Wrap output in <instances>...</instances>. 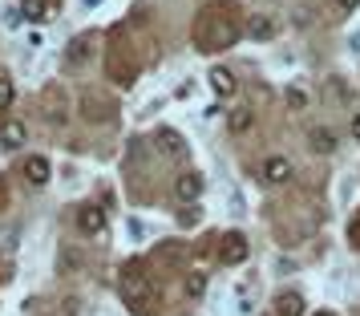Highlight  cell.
Listing matches in <instances>:
<instances>
[{"instance_id":"15","label":"cell","mask_w":360,"mask_h":316,"mask_svg":"<svg viewBox=\"0 0 360 316\" xmlns=\"http://www.w3.org/2000/svg\"><path fill=\"white\" fill-rule=\"evenodd\" d=\"M308 142L316 154H332L336 150V134L328 130V126H316V130H308Z\"/></svg>"},{"instance_id":"4","label":"cell","mask_w":360,"mask_h":316,"mask_svg":"<svg viewBox=\"0 0 360 316\" xmlns=\"http://www.w3.org/2000/svg\"><path fill=\"white\" fill-rule=\"evenodd\" d=\"M77 227H82V235H101L105 232V211H101L98 203L77 207Z\"/></svg>"},{"instance_id":"20","label":"cell","mask_w":360,"mask_h":316,"mask_svg":"<svg viewBox=\"0 0 360 316\" xmlns=\"http://www.w3.org/2000/svg\"><path fill=\"white\" fill-rule=\"evenodd\" d=\"M85 118H110V101H101V98H85Z\"/></svg>"},{"instance_id":"13","label":"cell","mask_w":360,"mask_h":316,"mask_svg":"<svg viewBox=\"0 0 360 316\" xmlns=\"http://www.w3.org/2000/svg\"><path fill=\"white\" fill-rule=\"evenodd\" d=\"M154 142H158V150H166L170 158H182V154H186V142H182L179 130H158V138H154Z\"/></svg>"},{"instance_id":"21","label":"cell","mask_w":360,"mask_h":316,"mask_svg":"<svg viewBox=\"0 0 360 316\" xmlns=\"http://www.w3.org/2000/svg\"><path fill=\"white\" fill-rule=\"evenodd\" d=\"M8 106H13V82L0 73V110H8Z\"/></svg>"},{"instance_id":"7","label":"cell","mask_w":360,"mask_h":316,"mask_svg":"<svg viewBox=\"0 0 360 316\" xmlns=\"http://www.w3.org/2000/svg\"><path fill=\"white\" fill-rule=\"evenodd\" d=\"M186 255H191V248H186L182 239H162V244L154 248V260H158V264H186Z\"/></svg>"},{"instance_id":"24","label":"cell","mask_w":360,"mask_h":316,"mask_svg":"<svg viewBox=\"0 0 360 316\" xmlns=\"http://www.w3.org/2000/svg\"><path fill=\"white\" fill-rule=\"evenodd\" d=\"M77 264H82V255H77V251H61V272H73Z\"/></svg>"},{"instance_id":"27","label":"cell","mask_w":360,"mask_h":316,"mask_svg":"<svg viewBox=\"0 0 360 316\" xmlns=\"http://www.w3.org/2000/svg\"><path fill=\"white\" fill-rule=\"evenodd\" d=\"M352 138H356V142H360V114L352 118Z\"/></svg>"},{"instance_id":"12","label":"cell","mask_w":360,"mask_h":316,"mask_svg":"<svg viewBox=\"0 0 360 316\" xmlns=\"http://www.w3.org/2000/svg\"><path fill=\"white\" fill-rule=\"evenodd\" d=\"M211 89L214 94H219V98H231V94H235V89H239V82H235V73H231V69H211Z\"/></svg>"},{"instance_id":"6","label":"cell","mask_w":360,"mask_h":316,"mask_svg":"<svg viewBox=\"0 0 360 316\" xmlns=\"http://www.w3.org/2000/svg\"><path fill=\"white\" fill-rule=\"evenodd\" d=\"M25 179H29L33 187H45L53 179L49 158H45V154H29V158H25Z\"/></svg>"},{"instance_id":"14","label":"cell","mask_w":360,"mask_h":316,"mask_svg":"<svg viewBox=\"0 0 360 316\" xmlns=\"http://www.w3.org/2000/svg\"><path fill=\"white\" fill-rule=\"evenodd\" d=\"M276 316H304V296H300V292H279Z\"/></svg>"},{"instance_id":"10","label":"cell","mask_w":360,"mask_h":316,"mask_svg":"<svg viewBox=\"0 0 360 316\" xmlns=\"http://www.w3.org/2000/svg\"><path fill=\"white\" fill-rule=\"evenodd\" d=\"M20 13L33 20V25H45V20L57 17V4L53 0H20Z\"/></svg>"},{"instance_id":"22","label":"cell","mask_w":360,"mask_h":316,"mask_svg":"<svg viewBox=\"0 0 360 316\" xmlns=\"http://www.w3.org/2000/svg\"><path fill=\"white\" fill-rule=\"evenodd\" d=\"M348 244L360 251V207H356V215H352V223H348Z\"/></svg>"},{"instance_id":"26","label":"cell","mask_w":360,"mask_h":316,"mask_svg":"<svg viewBox=\"0 0 360 316\" xmlns=\"http://www.w3.org/2000/svg\"><path fill=\"white\" fill-rule=\"evenodd\" d=\"M336 4H340L344 13H356V8H360V0H336Z\"/></svg>"},{"instance_id":"8","label":"cell","mask_w":360,"mask_h":316,"mask_svg":"<svg viewBox=\"0 0 360 316\" xmlns=\"http://www.w3.org/2000/svg\"><path fill=\"white\" fill-rule=\"evenodd\" d=\"M25 138H29L25 122H17V118L0 122V146H4V150H20V146H25Z\"/></svg>"},{"instance_id":"5","label":"cell","mask_w":360,"mask_h":316,"mask_svg":"<svg viewBox=\"0 0 360 316\" xmlns=\"http://www.w3.org/2000/svg\"><path fill=\"white\" fill-rule=\"evenodd\" d=\"M174 195H179L182 203H195L198 195H202V175H198V170H182L179 179H174Z\"/></svg>"},{"instance_id":"9","label":"cell","mask_w":360,"mask_h":316,"mask_svg":"<svg viewBox=\"0 0 360 316\" xmlns=\"http://www.w3.org/2000/svg\"><path fill=\"white\" fill-rule=\"evenodd\" d=\"M110 77H114L117 85H134V77H138V61H122V53L110 49Z\"/></svg>"},{"instance_id":"23","label":"cell","mask_w":360,"mask_h":316,"mask_svg":"<svg viewBox=\"0 0 360 316\" xmlns=\"http://www.w3.org/2000/svg\"><path fill=\"white\" fill-rule=\"evenodd\" d=\"M288 106H292V110H304V106H308V94H304V89H288Z\"/></svg>"},{"instance_id":"29","label":"cell","mask_w":360,"mask_h":316,"mask_svg":"<svg viewBox=\"0 0 360 316\" xmlns=\"http://www.w3.org/2000/svg\"><path fill=\"white\" fill-rule=\"evenodd\" d=\"M311 316H336V312H311Z\"/></svg>"},{"instance_id":"28","label":"cell","mask_w":360,"mask_h":316,"mask_svg":"<svg viewBox=\"0 0 360 316\" xmlns=\"http://www.w3.org/2000/svg\"><path fill=\"white\" fill-rule=\"evenodd\" d=\"M82 4H85V8H94V4H101V0H82Z\"/></svg>"},{"instance_id":"11","label":"cell","mask_w":360,"mask_h":316,"mask_svg":"<svg viewBox=\"0 0 360 316\" xmlns=\"http://www.w3.org/2000/svg\"><path fill=\"white\" fill-rule=\"evenodd\" d=\"M263 179H267L271 187L288 183V179H292V163H288V158H279V154H271V158L263 163Z\"/></svg>"},{"instance_id":"17","label":"cell","mask_w":360,"mask_h":316,"mask_svg":"<svg viewBox=\"0 0 360 316\" xmlns=\"http://www.w3.org/2000/svg\"><path fill=\"white\" fill-rule=\"evenodd\" d=\"M89 53H94V41H89V37H73V41H69V65H85Z\"/></svg>"},{"instance_id":"3","label":"cell","mask_w":360,"mask_h":316,"mask_svg":"<svg viewBox=\"0 0 360 316\" xmlns=\"http://www.w3.org/2000/svg\"><path fill=\"white\" fill-rule=\"evenodd\" d=\"M247 251H251V244H247L243 232H227L223 239H219V260H223V264H231V267L243 264Z\"/></svg>"},{"instance_id":"18","label":"cell","mask_w":360,"mask_h":316,"mask_svg":"<svg viewBox=\"0 0 360 316\" xmlns=\"http://www.w3.org/2000/svg\"><path fill=\"white\" fill-rule=\"evenodd\" d=\"M251 122H255V114H251L247 106H239V110H231V114H227V130L231 134H247V130H251Z\"/></svg>"},{"instance_id":"19","label":"cell","mask_w":360,"mask_h":316,"mask_svg":"<svg viewBox=\"0 0 360 316\" xmlns=\"http://www.w3.org/2000/svg\"><path fill=\"white\" fill-rule=\"evenodd\" d=\"M182 288H186V296H191V300H198L202 292H207V276H202V272H191Z\"/></svg>"},{"instance_id":"1","label":"cell","mask_w":360,"mask_h":316,"mask_svg":"<svg viewBox=\"0 0 360 316\" xmlns=\"http://www.w3.org/2000/svg\"><path fill=\"white\" fill-rule=\"evenodd\" d=\"M243 33H247V25L239 20V8L235 4H207L195 17V29H191V37H195V45L202 53L231 49Z\"/></svg>"},{"instance_id":"25","label":"cell","mask_w":360,"mask_h":316,"mask_svg":"<svg viewBox=\"0 0 360 316\" xmlns=\"http://www.w3.org/2000/svg\"><path fill=\"white\" fill-rule=\"evenodd\" d=\"M61 316H77V300H73V296L65 300V308H61Z\"/></svg>"},{"instance_id":"2","label":"cell","mask_w":360,"mask_h":316,"mask_svg":"<svg viewBox=\"0 0 360 316\" xmlns=\"http://www.w3.org/2000/svg\"><path fill=\"white\" fill-rule=\"evenodd\" d=\"M117 288H122V300H126L138 316H154V308H150V304H154V288H150L142 264H126V267H122Z\"/></svg>"},{"instance_id":"16","label":"cell","mask_w":360,"mask_h":316,"mask_svg":"<svg viewBox=\"0 0 360 316\" xmlns=\"http://www.w3.org/2000/svg\"><path fill=\"white\" fill-rule=\"evenodd\" d=\"M247 37H255V41H271V37H276V20L255 13V17L247 20Z\"/></svg>"}]
</instances>
